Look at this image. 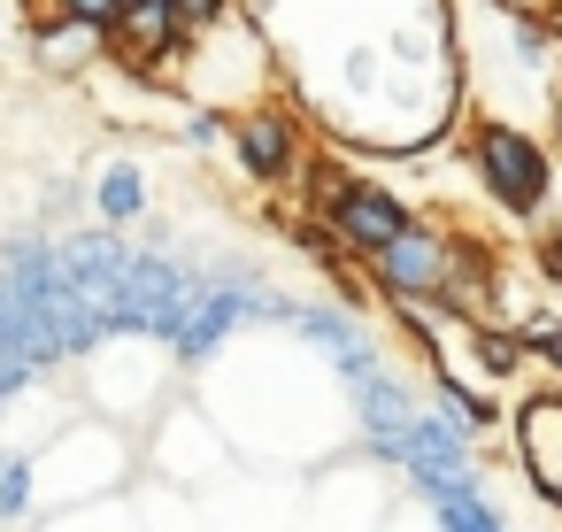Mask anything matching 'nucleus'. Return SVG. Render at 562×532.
<instances>
[{"mask_svg":"<svg viewBox=\"0 0 562 532\" xmlns=\"http://www.w3.org/2000/svg\"><path fill=\"white\" fill-rule=\"evenodd\" d=\"M477 163H485V186L508 201V209H539V193H547V155L531 147V140H516V132H485L477 140Z\"/></svg>","mask_w":562,"mask_h":532,"instance_id":"1","label":"nucleus"},{"mask_svg":"<svg viewBox=\"0 0 562 532\" xmlns=\"http://www.w3.org/2000/svg\"><path fill=\"white\" fill-rule=\"evenodd\" d=\"M178 9H170V0H124V16L109 24V47L132 63V70H155L170 47H178Z\"/></svg>","mask_w":562,"mask_h":532,"instance_id":"2","label":"nucleus"},{"mask_svg":"<svg viewBox=\"0 0 562 532\" xmlns=\"http://www.w3.org/2000/svg\"><path fill=\"white\" fill-rule=\"evenodd\" d=\"M378 278H385L393 293H439V286H447V247L408 224L393 247H378Z\"/></svg>","mask_w":562,"mask_h":532,"instance_id":"3","label":"nucleus"},{"mask_svg":"<svg viewBox=\"0 0 562 532\" xmlns=\"http://www.w3.org/2000/svg\"><path fill=\"white\" fill-rule=\"evenodd\" d=\"M331 232L347 240V247H362V255H378V247H393L401 232H408V217L385 201V193H370V186H355V193H339V209H331Z\"/></svg>","mask_w":562,"mask_h":532,"instance_id":"4","label":"nucleus"},{"mask_svg":"<svg viewBox=\"0 0 562 532\" xmlns=\"http://www.w3.org/2000/svg\"><path fill=\"white\" fill-rule=\"evenodd\" d=\"M239 163H247L255 178H285V170H293V132H285L278 117H247V124H239Z\"/></svg>","mask_w":562,"mask_h":532,"instance_id":"5","label":"nucleus"},{"mask_svg":"<svg viewBox=\"0 0 562 532\" xmlns=\"http://www.w3.org/2000/svg\"><path fill=\"white\" fill-rule=\"evenodd\" d=\"M63 16H78V24H93V32H109V24L124 16V0H63Z\"/></svg>","mask_w":562,"mask_h":532,"instance_id":"6","label":"nucleus"},{"mask_svg":"<svg viewBox=\"0 0 562 532\" xmlns=\"http://www.w3.org/2000/svg\"><path fill=\"white\" fill-rule=\"evenodd\" d=\"M170 9H178V24H186V32H193V24H209V16H216V9H224V0H170Z\"/></svg>","mask_w":562,"mask_h":532,"instance_id":"7","label":"nucleus"},{"mask_svg":"<svg viewBox=\"0 0 562 532\" xmlns=\"http://www.w3.org/2000/svg\"><path fill=\"white\" fill-rule=\"evenodd\" d=\"M547 270H554V278H562V240H554V247H547Z\"/></svg>","mask_w":562,"mask_h":532,"instance_id":"8","label":"nucleus"}]
</instances>
